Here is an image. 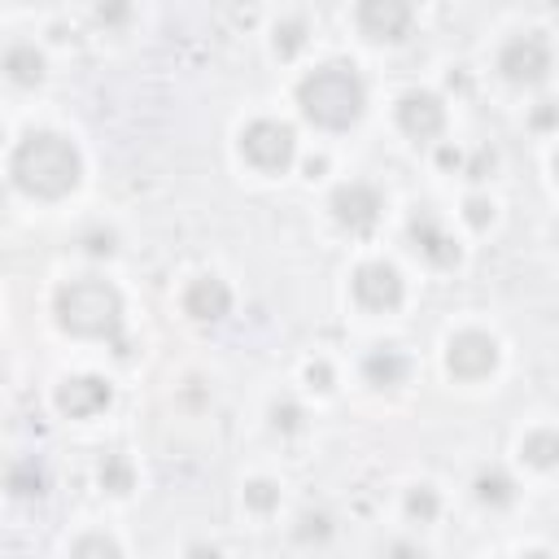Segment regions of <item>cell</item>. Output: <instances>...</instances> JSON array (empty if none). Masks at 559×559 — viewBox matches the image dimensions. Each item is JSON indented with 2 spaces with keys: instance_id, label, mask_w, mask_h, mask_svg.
<instances>
[{
  "instance_id": "603a6c76",
  "label": "cell",
  "mask_w": 559,
  "mask_h": 559,
  "mask_svg": "<svg viewBox=\"0 0 559 559\" xmlns=\"http://www.w3.org/2000/svg\"><path fill=\"white\" fill-rule=\"evenodd\" d=\"M467 218H472V227H485V223L493 218V205L480 201V197H472V201H467Z\"/></svg>"
},
{
  "instance_id": "d4e9b609",
  "label": "cell",
  "mask_w": 559,
  "mask_h": 559,
  "mask_svg": "<svg viewBox=\"0 0 559 559\" xmlns=\"http://www.w3.org/2000/svg\"><path fill=\"white\" fill-rule=\"evenodd\" d=\"M0 140H4V127H0Z\"/></svg>"
},
{
  "instance_id": "7a4b0ae2",
  "label": "cell",
  "mask_w": 559,
  "mask_h": 559,
  "mask_svg": "<svg viewBox=\"0 0 559 559\" xmlns=\"http://www.w3.org/2000/svg\"><path fill=\"white\" fill-rule=\"evenodd\" d=\"M297 105H301V114H306L310 122L341 131V127H349V122L362 114L367 87H362V79H358L349 66H319L314 74L301 79Z\"/></svg>"
},
{
  "instance_id": "e0dca14e",
  "label": "cell",
  "mask_w": 559,
  "mask_h": 559,
  "mask_svg": "<svg viewBox=\"0 0 559 559\" xmlns=\"http://www.w3.org/2000/svg\"><path fill=\"white\" fill-rule=\"evenodd\" d=\"M9 489H13L17 498H39V493H44V472H39L35 463H17V467L9 472Z\"/></svg>"
},
{
  "instance_id": "3957f363",
  "label": "cell",
  "mask_w": 559,
  "mask_h": 559,
  "mask_svg": "<svg viewBox=\"0 0 559 559\" xmlns=\"http://www.w3.org/2000/svg\"><path fill=\"white\" fill-rule=\"evenodd\" d=\"M57 323L74 336L114 341L122 328V297L105 280H70L57 288Z\"/></svg>"
},
{
  "instance_id": "7402d4cb",
  "label": "cell",
  "mask_w": 559,
  "mask_h": 559,
  "mask_svg": "<svg viewBox=\"0 0 559 559\" xmlns=\"http://www.w3.org/2000/svg\"><path fill=\"white\" fill-rule=\"evenodd\" d=\"M245 502H249L253 511H271V507L280 502V489H275L271 480H253V485L245 489Z\"/></svg>"
},
{
  "instance_id": "d6986e66",
  "label": "cell",
  "mask_w": 559,
  "mask_h": 559,
  "mask_svg": "<svg viewBox=\"0 0 559 559\" xmlns=\"http://www.w3.org/2000/svg\"><path fill=\"white\" fill-rule=\"evenodd\" d=\"M100 485H105L109 493H127V489H131V463H127L122 454L105 459V463H100Z\"/></svg>"
},
{
  "instance_id": "7c38bea8",
  "label": "cell",
  "mask_w": 559,
  "mask_h": 559,
  "mask_svg": "<svg viewBox=\"0 0 559 559\" xmlns=\"http://www.w3.org/2000/svg\"><path fill=\"white\" fill-rule=\"evenodd\" d=\"M411 240H415V249H419L428 262H437V266L459 262V245L445 236V227H441V218H437L432 210H419V214L411 218Z\"/></svg>"
},
{
  "instance_id": "4fadbf2b",
  "label": "cell",
  "mask_w": 559,
  "mask_h": 559,
  "mask_svg": "<svg viewBox=\"0 0 559 559\" xmlns=\"http://www.w3.org/2000/svg\"><path fill=\"white\" fill-rule=\"evenodd\" d=\"M183 310H188L192 319H223V314L231 310V288H227L218 275H201V280L188 284Z\"/></svg>"
},
{
  "instance_id": "6da1fadb",
  "label": "cell",
  "mask_w": 559,
  "mask_h": 559,
  "mask_svg": "<svg viewBox=\"0 0 559 559\" xmlns=\"http://www.w3.org/2000/svg\"><path fill=\"white\" fill-rule=\"evenodd\" d=\"M79 148L57 135V131H31L17 148H13V162H9V175L13 183L26 192V197H66L74 183H79Z\"/></svg>"
},
{
  "instance_id": "30bf717a",
  "label": "cell",
  "mask_w": 559,
  "mask_h": 559,
  "mask_svg": "<svg viewBox=\"0 0 559 559\" xmlns=\"http://www.w3.org/2000/svg\"><path fill=\"white\" fill-rule=\"evenodd\" d=\"M109 384L100 380V376H74V380H66L61 389H57V406H61V415H70V419H92V415H100L105 406H109Z\"/></svg>"
},
{
  "instance_id": "ac0fdd59",
  "label": "cell",
  "mask_w": 559,
  "mask_h": 559,
  "mask_svg": "<svg viewBox=\"0 0 559 559\" xmlns=\"http://www.w3.org/2000/svg\"><path fill=\"white\" fill-rule=\"evenodd\" d=\"M476 498L489 507H502V502H511V480L502 472H485V476H476Z\"/></svg>"
},
{
  "instance_id": "9a60e30c",
  "label": "cell",
  "mask_w": 559,
  "mask_h": 559,
  "mask_svg": "<svg viewBox=\"0 0 559 559\" xmlns=\"http://www.w3.org/2000/svg\"><path fill=\"white\" fill-rule=\"evenodd\" d=\"M362 371H367V380H371V384H380V389H393V384H402V380H406L411 362H406V354H402V349H393V345H380V349H371V354H367Z\"/></svg>"
},
{
  "instance_id": "2e32d148",
  "label": "cell",
  "mask_w": 559,
  "mask_h": 559,
  "mask_svg": "<svg viewBox=\"0 0 559 559\" xmlns=\"http://www.w3.org/2000/svg\"><path fill=\"white\" fill-rule=\"evenodd\" d=\"M555 454H559V441H555V432H550V428H542V432L524 437V459H528L533 467H550V463H555Z\"/></svg>"
},
{
  "instance_id": "9c48e42d",
  "label": "cell",
  "mask_w": 559,
  "mask_h": 559,
  "mask_svg": "<svg viewBox=\"0 0 559 559\" xmlns=\"http://www.w3.org/2000/svg\"><path fill=\"white\" fill-rule=\"evenodd\" d=\"M354 297L367 306V310H393L402 301V275L389 266V262H367L358 266L354 275Z\"/></svg>"
},
{
  "instance_id": "277c9868",
  "label": "cell",
  "mask_w": 559,
  "mask_h": 559,
  "mask_svg": "<svg viewBox=\"0 0 559 559\" xmlns=\"http://www.w3.org/2000/svg\"><path fill=\"white\" fill-rule=\"evenodd\" d=\"M240 153H245L249 166H258V170H266V175H280V170L293 162V153H297L293 127H284V122H275V118H258V122H249V127L240 131Z\"/></svg>"
},
{
  "instance_id": "5b68a950",
  "label": "cell",
  "mask_w": 559,
  "mask_h": 559,
  "mask_svg": "<svg viewBox=\"0 0 559 559\" xmlns=\"http://www.w3.org/2000/svg\"><path fill=\"white\" fill-rule=\"evenodd\" d=\"M498 70L511 83H542L550 74V39L542 31H528V35L507 39L502 52H498Z\"/></svg>"
},
{
  "instance_id": "ffe728a7",
  "label": "cell",
  "mask_w": 559,
  "mask_h": 559,
  "mask_svg": "<svg viewBox=\"0 0 559 559\" xmlns=\"http://www.w3.org/2000/svg\"><path fill=\"white\" fill-rule=\"evenodd\" d=\"M406 511L419 520V524H428L432 515H437V493L428 489V485H419V489H411L406 493Z\"/></svg>"
},
{
  "instance_id": "ba28073f",
  "label": "cell",
  "mask_w": 559,
  "mask_h": 559,
  "mask_svg": "<svg viewBox=\"0 0 559 559\" xmlns=\"http://www.w3.org/2000/svg\"><path fill=\"white\" fill-rule=\"evenodd\" d=\"M358 31L367 39H402L411 31V0H358Z\"/></svg>"
},
{
  "instance_id": "cb8c5ba5",
  "label": "cell",
  "mask_w": 559,
  "mask_h": 559,
  "mask_svg": "<svg viewBox=\"0 0 559 559\" xmlns=\"http://www.w3.org/2000/svg\"><path fill=\"white\" fill-rule=\"evenodd\" d=\"M87 550H100V555H118V546H114L109 537H83V542H74V555H87Z\"/></svg>"
},
{
  "instance_id": "5bb4252c",
  "label": "cell",
  "mask_w": 559,
  "mask_h": 559,
  "mask_svg": "<svg viewBox=\"0 0 559 559\" xmlns=\"http://www.w3.org/2000/svg\"><path fill=\"white\" fill-rule=\"evenodd\" d=\"M0 70L17 83V87H35L39 79H44V57H39V48L35 44H9L4 48V57H0Z\"/></svg>"
},
{
  "instance_id": "8992f818",
  "label": "cell",
  "mask_w": 559,
  "mask_h": 559,
  "mask_svg": "<svg viewBox=\"0 0 559 559\" xmlns=\"http://www.w3.org/2000/svg\"><path fill=\"white\" fill-rule=\"evenodd\" d=\"M380 210H384V201H380V192H376L371 183H341V188L332 192V214H336V223L349 227V231H358V236L376 227Z\"/></svg>"
},
{
  "instance_id": "8fae6325",
  "label": "cell",
  "mask_w": 559,
  "mask_h": 559,
  "mask_svg": "<svg viewBox=\"0 0 559 559\" xmlns=\"http://www.w3.org/2000/svg\"><path fill=\"white\" fill-rule=\"evenodd\" d=\"M397 127L415 140H432L445 127V105L432 92H406L397 105Z\"/></svg>"
},
{
  "instance_id": "44dd1931",
  "label": "cell",
  "mask_w": 559,
  "mask_h": 559,
  "mask_svg": "<svg viewBox=\"0 0 559 559\" xmlns=\"http://www.w3.org/2000/svg\"><path fill=\"white\" fill-rule=\"evenodd\" d=\"M301 44H306V26H301V22H284V26H275V52H280V57H293Z\"/></svg>"
},
{
  "instance_id": "52a82bcc",
  "label": "cell",
  "mask_w": 559,
  "mask_h": 559,
  "mask_svg": "<svg viewBox=\"0 0 559 559\" xmlns=\"http://www.w3.org/2000/svg\"><path fill=\"white\" fill-rule=\"evenodd\" d=\"M445 362H450V371H454L459 380H480V376H489V371L498 367V345H493V336H485V332H459V336L450 341Z\"/></svg>"
}]
</instances>
